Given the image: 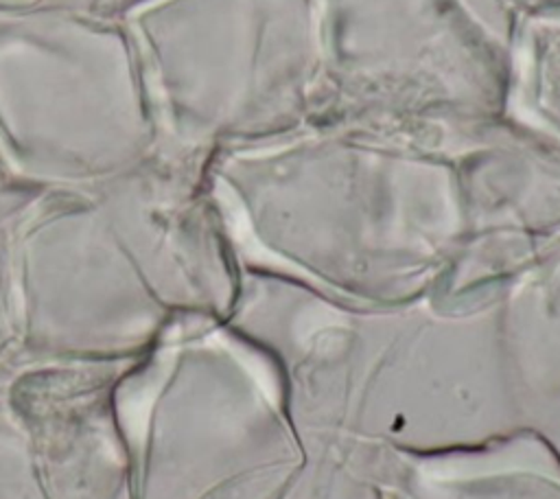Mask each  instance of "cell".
<instances>
[{
	"mask_svg": "<svg viewBox=\"0 0 560 499\" xmlns=\"http://www.w3.org/2000/svg\"><path fill=\"white\" fill-rule=\"evenodd\" d=\"M31 190L0 193V372L20 363L18 352V304L13 282V241L18 217Z\"/></svg>",
	"mask_w": 560,
	"mask_h": 499,
	"instance_id": "3957f363",
	"label": "cell"
},
{
	"mask_svg": "<svg viewBox=\"0 0 560 499\" xmlns=\"http://www.w3.org/2000/svg\"><path fill=\"white\" fill-rule=\"evenodd\" d=\"M149 177L33 190L13 241L20 363L125 370L184 330L177 223Z\"/></svg>",
	"mask_w": 560,
	"mask_h": 499,
	"instance_id": "6da1fadb",
	"label": "cell"
},
{
	"mask_svg": "<svg viewBox=\"0 0 560 499\" xmlns=\"http://www.w3.org/2000/svg\"><path fill=\"white\" fill-rule=\"evenodd\" d=\"M120 374L70 363L0 372V499H129Z\"/></svg>",
	"mask_w": 560,
	"mask_h": 499,
	"instance_id": "7a4b0ae2",
	"label": "cell"
}]
</instances>
